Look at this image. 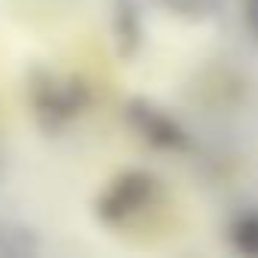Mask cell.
I'll return each instance as SVG.
<instances>
[{"instance_id": "1", "label": "cell", "mask_w": 258, "mask_h": 258, "mask_svg": "<svg viewBox=\"0 0 258 258\" xmlns=\"http://www.w3.org/2000/svg\"><path fill=\"white\" fill-rule=\"evenodd\" d=\"M25 100L43 134L55 137L73 127L91 106V88L79 73L34 64L25 76Z\"/></svg>"}, {"instance_id": "2", "label": "cell", "mask_w": 258, "mask_h": 258, "mask_svg": "<svg viewBox=\"0 0 258 258\" xmlns=\"http://www.w3.org/2000/svg\"><path fill=\"white\" fill-rule=\"evenodd\" d=\"M164 198V182L149 170H121L94 198V219L106 228H134Z\"/></svg>"}, {"instance_id": "3", "label": "cell", "mask_w": 258, "mask_h": 258, "mask_svg": "<svg viewBox=\"0 0 258 258\" xmlns=\"http://www.w3.org/2000/svg\"><path fill=\"white\" fill-rule=\"evenodd\" d=\"M127 127L152 149L158 152H170V155H185L195 149V134L185 127V121L167 109L161 100L155 97H127L124 109H121Z\"/></svg>"}, {"instance_id": "4", "label": "cell", "mask_w": 258, "mask_h": 258, "mask_svg": "<svg viewBox=\"0 0 258 258\" xmlns=\"http://www.w3.org/2000/svg\"><path fill=\"white\" fill-rule=\"evenodd\" d=\"M109 34L115 55L134 61L146 46V13L140 0H109Z\"/></svg>"}, {"instance_id": "5", "label": "cell", "mask_w": 258, "mask_h": 258, "mask_svg": "<svg viewBox=\"0 0 258 258\" xmlns=\"http://www.w3.org/2000/svg\"><path fill=\"white\" fill-rule=\"evenodd\" d=\"M43 252V237L34 225L0 216V258H34Z\"/></svg>"}, {"instance_id": "6", "label": "cell", "mask_w": 258, "mask_h": 258, "mask_svg": "<svg viewBox=\"0 0 258 258\" xmlns=\"http://www.w3.org/2000/svg\"><path fill=\"white\" fill-rule=\"evenodd\" d=\"M225 237L231 243L234 252L240 255H249V258H258V210H240L228 219V228H225Z\"/></svg>"}, {"instance_id": "7", "label": "cell", "mask_w": 258, "mask_h": 258, "mask_svg": "<svg viewBox=\"0 0 258 258\" xmlns=\"http://www.w3.org/2000/svg\"><path fill=\"white\" fill-rule=\"evenodd\" d=\"M155 4L182 22H207V19L219 16L225 0H155Z\"/></svg>"}, {"instance_id": "8", "label": "cell", "mask_w": 258, "mask_h": 258, "mask_svg": "<svg viewBox=\"0 0 258 258\" xmlns=\"http://www.w3.org/2000/svg\"><path fill=\"white\" fill-rule=\"evenodd\" d=\"M243 25L252 40H258V0H243Z\"/></svg>"}]
</instances>
